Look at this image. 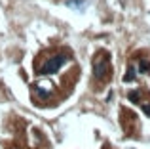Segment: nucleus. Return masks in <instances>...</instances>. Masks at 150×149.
Segmentation results:
<instances>
[{"label": "nucleus", "instance_id": "nucleus-2", "mask_svg": "<svg viewBox=\"0 0 150 149\" xmlns=\"http://www.w3.org/2000/svg\"><path fill=\"white\" fill-rule=\"evenodd\" d=\"M67 59H69V57L63 56V54H59V56H53L51 59L46 61V65L40 69V73H42V74H53V73H57L59 69H61L63 65L67 63Z\"/></svg>", "mask_w": 150, "mask_h": 149}, {"label": "nucleus", "instance_id": "nucleus-5", "mask_svg": "<svg viewBox=\"0 0 150 149\" xmlns=\"http://www.w3.org/2000/svg\"><path fill=\"white\" fill-rule=\"evenodd\" d=\"M129 101H133V103H141V92H129Z\"/></svg>", "mask_w": 150, "mask_h": 149}, {"label": "nucleus", "instance_id": "nucleus-1", "mask_svg": "<svg viewBox=\"0 0 150 149\" xmlns=\"http://www.w3.org/2000/svg\"><path fill=\"white\" fill-rule=\"evenodd\" d=\"M93 74H95V78H101V80L110 74V63H108V56L106 54H101L93 61Z\"/></svg>", "mask_w": 150, "mask_h": 149}, {"label": "nucleus", "instance_id": "nucleus-7", "mask_svg": "<svg viewBox=\"0 0 150 149\" xmlns=\"http://www.w3.org/2000/svg\"><path fill=\"white\" fill-rule=\"evenodd\" d=\"M143 111H144V115L150 117V103H144V105H143Z\"/></svg>", "mask_w": 150, "mask_h": 149}, {"label": "nucleus", "instance_id": "nucleus-3", "mask_svg": "<svg viewBox=\"0 0 150 149\" xmlns=\"http://www.w3.org/2000/svg\"><path fill=\"white\" fill-rule=\"evenodd\" d=\"M135 77H137V69L133 67V65H129L127 71H125V74H124V80L125 82H131V80H135Z\"/></svg>", "mask_w": 150, "mask_h": 149}, {"label": "nucleus", "instance_id": "nucleus-6", "mask_svg": "<svg viewBox=\"0 0 150 149\" xmlns=\"http://www.w3.org/2000/svg\"><path fill=\"white\" fill-rule=\"evenodd\" d=\"M69 6H76V8H84V0H69Z\"/></svg>", "mask_w": 150, "mask_h": 149}, {"label": "nucleus", "instance_id": "nucleus-4", "mask_svg": "<svg viewBox=\"0 0 150 149\" xmlns=\"http://www.w3.org/2000/svg\"><path fill=\"white\" fill-rule=\"evenodd\" d=\"M141 74H148L150 73V61L146 59H143V61H139V69H137Z\"/></svg>", "mask_w": 150, "mask_h": 149}]
</instances>
